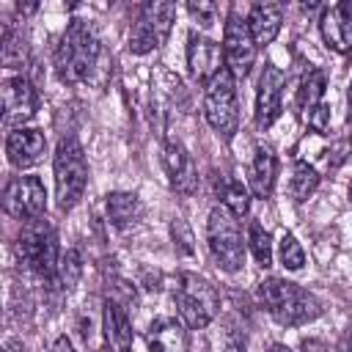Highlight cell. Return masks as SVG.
I'll use <instances>...</instances> for the list:
<instances>
[{
	"instance_id": "cell-1",
	"label": "cell",
	"mask_w": 352,
	"mask_h": 352,
	"mask_svg": "<svg viewBox=\"0 0 352 352\" xmlns=\"http://www.w3.org/2000/svg\"><path fill=\"white\" fill-rule=\"evenodd\" d=\"M99 63V38L82 19H72L55 47V72L60 82H85Z\"/></svg>"
},
{
	"instance_id": "cell-2",
	"label": "cell",
	"mask_w": 352,
	"mask_h": 352,
	"mask_svg": "<svg viewBox=\"0 0 352 352\" xmlns=\"http://www.w3.org/2000/svg\"><path fill=\"white\" fill-rule=\"evenodd\" d=\"M256 294H258V302L270 311V316L283 327L308 324L322 314V305L311 292H305L302 286L283 280V278L261 280Z\"/></svg>"
},
{
	"instance_id": "cell-3",
	"label": "cell",
	"mask_w": 352,
	"mask_h": 352,
	"mask_svg": "<svg viewBox=\"0 0 352 352\" xmlns=\"http://www.w3.org/2000/svg\"><path fill=\"white\" fill-rule=\"evenodd\" d=\"M52 173H55V198L58 209L69 212L80 204L85 184H88V162L80 140L74 135H66L58 140L55 160H52Z\"/></svg>"
},
{
	"instance_id": "cell-4",
	"label": "cell",
	"mask_w": 352,
	"mask_h": 352,
	"mask_svg": "<svg viewBox=\"0 0 352 352\" xmlns=\"http://www.w3.org/2000/svg\"><path fill=\"white\" fill-rule=\"evenodd\" d=\"M16 256L30 272H36L41 278H52L58 270V261H60L55 228L41 217L28 220L16 236Z\"/></svg>"
},
{
	"instance_id": "cell-5",
	"label": "cell",
	"mask_w": 352,
	"mask_h": 352,
	"mask_svg": "<svg viewBox=\"0 0 352 352\" xmlns=\"http://www.w3.org/2000/svg\"><path fill=\"white\" fill-rule=\"evenodd\" d=\"M173 297H176L179 316L190 330H204L220 311L217 289L206 278H201L195 272H182L179 275Z\"/></svg>"
},
{
	"instance_id": "cell-6",
	"label": "cell",
	"mask_w": 352,
	"mask_h": 352,
	"mask_svg": "<svg viewBox=\"0 0 352 352\" xmlns=\"http://www.w3.org/2000/svg\"><path fill=\"white\" fill-rule=\"evenodd\" d=\"M206 245L214 264L226 272H236L245 267V242L239 231V220L226 209L214 206L206 220Z\"/></svg>"
},
{
	"instance_id": "cell-7",
	"label": "cell",
	"mask_w": 352,
	"mask_h": 352,
	"mask_svg": "<svg viewBox=\"0 0 352 352\" xmlns=\"http://www.w3.org/2000/svg\"><path fill=\"white\" fill-rule=\"evenodd\" d=\"M204 116L209 126L223 138L231 140L239 129V102H236V85L234 74L223 69L217 77H212L204 85Z\"/></svg>"
},
{
	"instance_id": "cell-8",
	"label": "cell",
	"mask_w": 352,
	"mask_h": 352,
	"mask_svg": "<svg viewBox=\"0 0 352 352\" xmlns=\"http://www.w3.org/2000/svg\"><path fill=\"white\" fill-rule=\"evenodd\" d=\"M176 19V6L173 3H146L129 30V50L135 55H146L157 47H162L170 36Z\"/></svg>"
},
{
	"instance_id": "cell-9",
	"label": "cell",
	"mask_w": 352,
	"mask_h": 352,
	"mask_svg": "<svg viewBox=\"0 0 352 352\" xmlns=\"http://www.w3.org/2000/svg\"><path fill=\"white\" fill-rule=\"evenodd\" d=\"M256 38L248 28V19H242L236 11H231L226 16V28H223V58H226V69L236 77H248L250 69L256 66Z\"/></svg>"
},
{
	"instance_id": "cell-10",
	"label": "cell",
	"mask_w": 352,
	"mask_h": 352,
	"mask_svg": "<svg viewBox=\"0 0 352 352\" xmlns=\"http://www.w3.org/2000/svg\"><path fill=\"white\" fill-rule=\"evenodd\" d=\"M3 209L14 220H36L47 209V190L38 176H14L3 190Z\"/></svg>"
},
{
	"instance_id": "cell-11",
	"label": "cell",
	"mask_w": 352,
	"mask_h": 352,
	"mask_svg": "<svg viewBox=\"0 0 352 352\" xmlns=\"http://www.w3.org/2000/svg\"><path fill=\"white\" fill-rule=\"evenodd\" d=\"M0 96H3V118L6 124H25L28 118H33L36 107H38V94L33 88V82L28 77H8L0 85Z\"/></svg>"
},
{
	"instance_id": "cell-12",
	"label": "cell",
	"mask_w": 352,
	"mask_h": 352,
	"mask_svg": "<svg viewBox=\"0 0 352 352\" xmlns=\"http://www.w3.org/2000/svg\"><path fill=\"white\" fill-rule=\"evenodd\" d=\"M187 66L192 80L198 82H209L212 77H217L226 69V58H223V44L201 36V33H190L187 38Z\"/></svg>"
},
{
	"instance_id": "cell-13",
	"label": "cell",
	"mask_w": 352,
	"mask_h": 352,
	"mask_svg": "<svg viewBox=\"0 0 352 352\" xmlns=\"http://www.w3.org/2000/svg\"><path fill=\"white\" fill-rule=\"evenodd\" d=\"M162 165L168 173V182L173 187V192L179 195H192L198 190V168L192 154L179 143V140H168L162 146Z\"/></svg>"
},
{
	"instance_id": "cell-14",
	"label": "cell",
	"mask_w": 352,
	"mask_h": 352,
	"mask_svg": "<svg viewBox=\"0 0 352 352\" xmlns=\"http://www.w3.org/2000/svg\"><path fill=\"white\" fill-rule=\"evenodd\" d=\"M283 85H286V74L267 63L261 77H258V94H256V124L261 129L272 126L275 118L280 116V96H283Z\"/></svg>"
},
{
	"instance_id": "cell-15",
	"label": "cell",
	"mask_w": 352,
	"mask_h": 352,
	"mask_svg": "<svg viewBox=\"0 0 352 352\" xmlns=\"http://www.w3.org/2000/svg\"><path fill=\"white\" fill-rule=\"evenodd\" d=\"M47 151V138L36 126H16L6 138V157L14 168H33Z\"/></svg>"
},
{
	"instance_id": "cell-16",
	"label": "cell",
	"mask_w": 352,
	"mask_h": 352,
	"mask_svg": "<svg viewBox=\"0 0 352 352\" xmlns=\"http://www.w3.org/2000/svg\"><path fill=\"white\" fill-rule=\"evenodd\" d=\"M319 33L333 52H349L352 50V6L336 3L324 8L319 16Z\"/></svg>"
},
{
	"instance_id": "cell-17",
	"label": "cell",
	"mask_w": 352,
	"mask_h": 352,
	"mask_svg": "<svg viewBox=\"0 0 352 352\" xmlns=\"http://www.w3.org/2000/svg\"><path fill=\"white\" fill-rule=\"evenodd\" d=\"M146 344H148V352H187L190 349L187 324L170 316H160L151 322L146 333Z\"/></svg>"
},
{
	"instance_id": "cell-18",
	"label": "cell",
	"mask_w": 352,
	"mask_h": 352,
	"mask_svg": "<svg viewBox=\"0 0 352 352\" xmlns=\"http://www.w3.org/2000/svg\"><path fill=\"white\" fill-rule=\"evenodd\" d=\"M102 330H104V341H107L110 352H132V324H129L126 311L116 300L104 302Z\"/></svg>"
},
{
	"instance_id": "cell-19",
	"label": "cell",
	"mask_w": 352,
	"mask_h": 352,
	"mask_svg": "<svg viewBox=\"0 0 352 352\" xmlns=\"http://www.w3.org/2000/svg\"><path fill=\"white\" fill-rule=\"evenodd\" d=\"M280 25H283V8L278 3H256L250 6V14H248V28L256 38V47H264V44H272L280 33Z\"/></svg>"
},
{
	"instance_id": "cell-20",
	"label": "cell",
	"mask_w": 352,
	"mask_h": 352,
	"mask_svg": "<svg viewBox=\"0 0 352 352\" xmlns=\"http://www.w3.org/2000/svg\"><path fill=\"white\" fill-rule=\"evenodd\" d=\"M275 176H278L275 151H272L270 146H258L256 154H253L250 170H248L253 195H256V198H270V195H272V187H275Z\"/></svg>"
},
{
	"instance_id": "cell-21",
	"label": "cell",
	"mask_w": 352,
	"mask_h": 352,
	"mask_svg": "<svg viewBox=\"0 0 352 352\" xmlns=\"http://www.w3.org/2000/svg\"><path fill=\"white\" fill-rule=\"evenodd\" d=\"M143 206L138 201V195L132 192H110L107 195V220L116 228H126L140 217Z\"/></svg>"
},
{
	"instance_id": "cell-22",
	"label": "cell",
	"mask_w": 352,
	"mask_h": 352,
	"mask_svg": "<svg viewBox=\"0 0 352 352\" xmlns=\"http://www.w3.org/2000/svg\"><path fill=\"white\" fill-rule=\"evenodd\" d=\"M3 66L6 69H22L28 63V52H25V41L22 33L14 28H3Z\"/></svg>"
},
{
	"instance_id": "cell-23",
	"label": "cell",
	"mask_w": 352,
	"mask_h": 352,
	"mask_svg": "<svg viewBox=\"0 0 352 352\" xmlns=\"http://www.w3.org/2000/svg\"><path fill=\"white\" fill-rule=\"evenodd\" d=\"M322 96H324V72L311 69V72L305 74L300 91H297V104H300V110L308 113V110H314V107L322 102Z\"/></svg>"
},
{
	"instance_id": "cell-24",
	"label": "cell",
	"mask_w": 352,
	"mask_h": 352,
	"mask_svg": "<svg viewBox=\"0 0 352 352\" xmlns=\"http://www.w3.org/2000/svg\"><path fill=\"white\" fill-rule=\"evenodd\" d=\"M248 248H250L253 258H256L261 267H270V264H272V242H270V231H267L258 220H250V226H248Z\"/></svg>"
},
{
	"instance_id": "cell-25",
	"label": "cell",
	"mask_w": 352,
	"mask_h": 352,
	"mask_svg": "<svg viewBox=\"0 0 352 352\" xmlns=\"http://www.w3.org/2000/svg\"><path fill=\"white\" fill-rule=\"evenodd\" d=\"M319 187V173L314 165L308 162H297L292 170V195L294 201H305L314 195V190Z\"/></svg>"
},
{
	"instance_id": "cell-26",
	"label": "cell",
	"mask_w": 352,
	"mask_h": 352,
	"mask_svg": "<svg viewBox=\"0 0 352 352\" xmlns=\"http://www.w3.org/2000/svg\"><path fill=\"white\" fill-rule=\"evenodd\" d=\"M55 275L60 280V289H66V292L74 289L77 280H80V275H82V256H80V250L69 248L66 253H60V261H58Z\"/></svg>"
},
{
	"instance_id": "cell-27",
	"label": "cell",
	"mask_w": 352,
	"mask_h": 352,
	"mask_svg": "<svg viewBox=\"0 0 352 352\" xmlns=\"http://www.w3.org/2000/svg\"><path fill=\"white\" fill-rule=\"evenodd\" d=\"M220 198H223V206H226L236 220L250 212V195H248V190H245L239 182H226L223 190H220Z\"/></svg>"
},
{
	"instance_id": "cell-28",
	"label": "cell",
	"mask_w": 352,
	"mask_h": 352,
	"mask_svg": "<svg viewBox=\"0 0 352 352\" xmlns=\"http://www.w3.org/2000/svg\"><path fill=\"white\" fill-rule=\"evenodd\" d=\"M278 258H280V264H283L286 270H292V272H297V270L305 267V250H302V245L294 239V234L286 231V234L278 239Z\"/></svg>"
},
{
	"instance_id": "cell-29",
	"label": "cell",
	"mask_w": 352,
	"mask_h": 352,
	"mask_svg": "<svg viewBox=\"0 0 352 352\" xmlns=\"http://www.w3.org/2000/svg\"><path fill=\"white\" fill-rule=\"evenodd\" d=\"M187 11H190V16L195 19V25H201V28H212L214 25V19H217V6L214 3H187Z\"/></svg>"
},
{
	"instance_id": "cell-30",
	"label": "cell",
	"mask_w": 352,
	"mask_h": 352,
	"mask_svg": "<svg viewBox=\"0 0 352 352\" xmlns=\"http://www.w3.org/2000/svg\"><path fill=\"white\" fill-rule=\"evenodd\" d=\"M305 121H308V126H311L316 135H327V132H330V107H327L324 102H319L314 110L305 113Z\"/></svg>"
},
{
	"instance_id": "cell-31",
	"label": "cell",
	"mask_w": 352,
	"mask_h": 352,
	"mask_svg": "<svg viewBox=\"0 0 352 352\" xmlns=\"http://www.w3.org/2000/svg\"><path fill=\"white\" fill-rule=\"evenodd\" d=\"M50 352H74V346H72V341H69V336H58V338L52 341V346H50Z\"/></svg>"
},
{
	"instance_id": "cell-32",
	"label": "cell",
	"mask_w": 352,
	"mask_h": 352,
	"mask_svg": "<svg viewBox=\"0 0 352 352\" xmlns=\"http://www.w3.org/2000/svg\"><path fill=\"white\" fill-rule=\"evenodd\" d=\"M223 352H245V344L239 338H228L226 346H223Z\"/></svg>"
},
{
	"instance_id": "cell-33",
	"label": "cell",
	"mask_w": 352,
	"mask_h": 352,
	"mask_svg": "<svg viewBox=\"0 0 352 352\" xmlns=\"http://www.w3.org/2000/svg\"><path fill=\"white\" fill-rule=\"evenodd\" d=\"M352 330V327H349ZM338 352H352V333H346L344 338H341V344H338Z\"/></svg>"
},
{
	"instance_id": "cell-34",
	"label": "cell",
	"mask_w": 352,
	"mask_h": 352,
	"mask_svg": "<svg viewBox=\"0 0 352 352\" xmlns=\"http://www.w3.org/2000/svg\"><path fill=\"white\" fill-rule=\"evenodd\" d=\"M346 107H349V113H346V121H352V82H349V88H346Z\"/></svg>"
},
{
	"instance_id": "cell-35",
	"label": "cell",
	"mask_w": 352,
	"mask_h": 352,
	"mask_svg": "<svg viewBox=\"0 0 352 352\" xmlns=\"http://www.w3.org/2000/svg\"><path fill=\"white\" fill-rule=\"evenodd\" d=\"M267 352H292V349H289L286 344H272V346H270Z\"/></svg>"
},
{
	"instance_id": "cell-36",
	"label": "cell",
	"mask_w": 352,
	"mask_h": 352,
	"mask_svg": "<svg viewBox=\"0 0 352 352\" xmlns=\"http://www.w3.org/2000/svg\"><path fill=\"white\" fill-rule=\"evenodd\" d=\"M6 352H25V349H22V344H8Z\"/></svg>"
}]
</instances>
